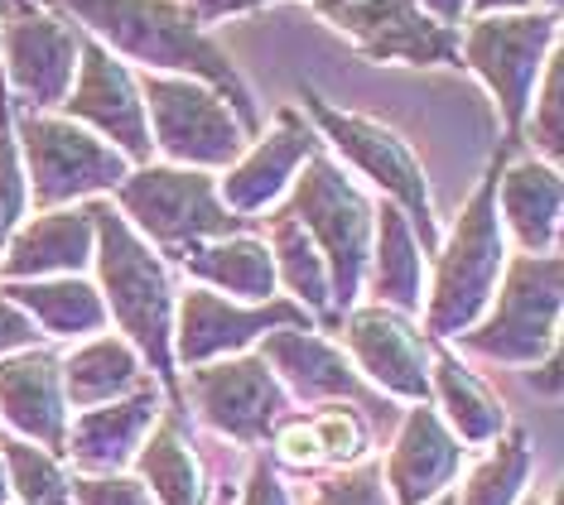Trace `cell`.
Masks as SVG:
<instances>
[{
	"mask_svg": "<svg viewBox=\"0 0 564 505\" xmlns=\"http://www.w3.org/2000/svg\"><path fill=\"white\" fill-rule=\"evenodd\" d=\"M310 424L318 433V448H324V468H357L371 452V424L362 419V409H352L348 399H328V405L310 409Z\"/></svg>",
	"mask_w": 564,
	"mask_h": 505,
	"instance_id": "obj_33",
	"label": "cell"
},
{
	"mask_svg": "<svg viewBox=\"0 0 564 505\" xmlns=\"http://www.w3.org/2000/svg\"><path fill=\"white\" fill-rule=\"evenodd\" d=\"M24 347H40V328H34L10 299H0V356L24 352Z\"/></svg>",
	"mask_w": 564,
	"mask_h": 505,
	"instance_id": "obj_39",
	"label": "cell"
},
{
	"mask_svg": "<svg viewBox=\"0 0 564 505\" xmlns=\"http://www.w3.org/2000/svg\"><path fill=\"white\" fill-rule=\"evenodd\" d=\"M271 328H318V322L310 308H300L294 299L241 304L198 284L184 299H174V361L203 366V361L251 352Z\"/></svg>",
	"mask_w": 564,
	"mask_h": 505,
	"instance_id": "obj_12",
	"label": "cell"
},
{
	"mask_svg": "<svg viewBox=\"0 0 564 505\" xmlns=\"http://www.w3.org/2000/svg\"><path fill=\"white\" fill-rule=\"evenodd\" d=\"M318 145H324V140H318L314 125L294 107H280L271 131L256 135L251 145L241 150V160L227 164V178H217V198H223L227 212L256 222V212L280 207V198H285L294 184V174H300L304 160H310Z\"/></svg>",
	"mask_w": 564,
	"mask_h": 505,
	"instance_id": "obj_16",
	"label": "cell"
},
{
	"mask_svg": "<svg viewBox=\"0 0 564 505\" xmlns=\"http://www.w3.org/2000/svg\"><path fill=\"white\" fill-rule=\"evenodd\" d=\"M97 251L93 207H48L10 231L0 251V279H48V275H83Z\"/></svg>",
	"mask_w": 564,
	"mask_h": 505,
	"instance_id": "obj_22",
	"label": "cell"
},
{
	"mask_svg": "<svg viewBox=\"0 0 564 505\" xmlns=\"http://www.w3.org/2000/svg\"><path fill=\"white\" fill-rule=\"evenodd\" d=\"M111 198H117V212L135 227V237H145L164 255H178L194 241L251 231L247 217H237L223 207V198H217V178L208 168L140 164L121 178Z\"/></svg>",
	"mask_w": 564,
	"mask_h": 505,
	"instance_id": "obj_6",
	"label": "cell"
},
{
	"mask_svg": "<svg viewBox=\"0 0 564 505\" xmlns=\"http://www.w3.org/2000/svg\"><path fill=\"white\" fill-rule=\"evenodd\" d=\"M535 452L525 443L521 429H507L492 438L482 452V462H473L464 486H454V505H517L521 491L531 486Z\"/></svg>",
	"mask_w": 564,
	"mask_h": 505,
	"instance_id": "obj_31",
	"label": "cell"
},
{
	"mask_svg": "<svg viewBox=\"0 0 564 505\" xmlns=\"http://www.w3.org/2000/svg\"><path fill=\"white\" fill-rule=\"evenodd\" d=\"M560 48V15L555 10H517V15H478L464 30L458 58L482 77L497 111L507 121V140L521 135L531 97L541 87L550 54Z\"/></svg>",
	"mask_w": 564,
	"mask_h": 505,
	"instance_id": "obj_9",
	"label": "cell"
},
{
	"mask_svg": "<svg viewBox=\"0 0 564 505\" xmlns=\"http://www.w3.org/2000/svg\"><path fill=\"white\" fill-rule=\"evenodd\" d=\"M304 111H310V125L324 135V145H333L348 160L357 174L371 178L387 202H395L401 212L410 217L425 255L440 251V227H434V207H430V178L420 160L410 154V145L391 125L371 121V116H357V111H338L328 97H318L314 87H304Z\"/></svg>",
	"mask_w": 564,
	"mask_h": 505,
	"instance_id": "obj_8",
	"label": "cell"
},
{
	"mask_svg": "<svg viewBox=\"0 0 564 505\" xmlns=\"http://www.w3.org/2000/svg\"><path fill=\"white\" fill-rule=\"evenodd\" d=\"M560 48L550 54V63H545V73H541V87H535V97H531V111H525V140H531L535 150V160H545V164H560V77H564V68H560Z\"/></svg>",
	"mask_w": 564,
	"mask_h": 505,
	"instance_id": "obj_35",
	"label": "cell"
},
{
	"mask_svg": "<svg viewBox=\"0 0 564 505\" xmlns=\"http://www.w3.org/2000/svg\"><path fill=\"white\" fill-rule=\"evenodd\" d=\"M178 265H184L203 289L232 294L241 304H265V299H275V289H280L271 245L261 237H251V231L184 245V251H178Z\"/></svg>",
	"mask_w": 564,
	"mask_h": 505,
	"instance_id": "obj_28",
	"label": "cell"
},
{
	"mask_svg": "<svg viewBox=\"0 0 564 505\" xmlns=\"http://www.w3.org/2000/svg\"><path fill=\"white\" fill-rule=\"evenodd\" d=\"M430 505H454V491H444V496H434Z\"/></svg>",
	"mask_w": 564,
	"mask_h": 505,
	"instance_id": "obj_47",
	"label": "cell"
},
{
	"mask_svg": "<svg viewBox=\"0 0 564 505\" xmlns=\"http://www.w3.org/2000/svg\"><path fill=\"white\" fill-rule=\"evenodd\" d=\"M464 462H468V448L440 419V409L410 405L401 429L391 438L387 462H381V482L391 491V505H430L434 496L454 491Z\"/></svg>",
	"mask_w": 564,
	"mask_h": 505,
	"instance_id": "obj_18",
	"label": "cell"
},
{
	"mask_svg": "<svg viewBox=\"0 0 564 505\" xmlns=\"http://www.w3.org/2000/svg\"><path fill=\"white\" fill-rule=\"evenodd\" d=\"M164 405L170 399L150 381L126 399L78 409L68 419V438H63V462H73V472H131L135 448L145 443L150 424L160 419Z\"/></svg>",
	"mask_w": 564,
	"mask_h": 505,
	"instance_id": "obj_21",
	"label": "cell"
},
{
	"mask_svg": "<svg viewBox=\"0 0 564 505\" xmlns=\"http://www.w3.org/2000/svg\"><path fill=\"white\" fill-rule=\"evenodd\" d=\"M140 101H145L150 121V145L170 164L184 168H227L241 160L251 135L241 131L223 97L194 77H170V73H145L140 77Z\"/></svg>",
	"mask_w": 564,
	"mask_h": 505,
	"instance_id": "obj_10",
	"label": "cell"
},
{
	"mask_svg": "<svg viewBox=\"0 0 564 505\" xmlns=\"http://www.w3.org/2000/svg\"><path fill=\"white\" fill-rule=\"evenodd\" d=\"M237 505H290V491L280 482V468L271 458H256L247 482L237 486Z\"/></svg>",
	"mask_w": 564,
	"mask_h": 505,
	"instance_id": "obj_38",
	"label": "cell"
},
{
	"mask_svg": "<svg viewBox=\"0 0 564 505\" xmlns=\"http://www.w3.org/2000/svg\"><path fill=\"white\" fill-rule=\"evenodd\" d=\"M0 458H6L15 505H73V472L63 468L58 452L30 443V438L0 433Z\"/></svg>",
	"mask_w": 564,
	"mask_h": 505,
	"instance_id": "obj_32",
	"label": "cell"
},
{
	"mask_svg": "<svg viewBox=\"0 0 564 505\" xmlns=\"http://www.w3.org/2000/svg\"><path fill=\"white\" fill-rule=\"evenodd\" d=\"M507 164V145L492 154L473 198L464 202L448 241L434 251V284L425 289V337H458L492 304L507 265V231L497 222V174Z\"/></svg>",
	"mask_w": 564,
	"mask_h": 505,
	"instance_id": "obj_3",
	"label": "cell"
},
{
	"mask_svg": "<svg viewBox=\"0 0 564 505\" xmlns=\"http://www.w3.org/2000/svg\"><path fill=\"white\" fill-rule=\"evenodd\" d=\"M68 395H63V366L48 347H24V352L0 356V424L6 433L30 438L63 458L68 438Z\"/></svg>",
	"mask_w": 564,
	"mask_h": 505,
	"instance_id": "obj_19",
	"label": "cell"
},
{
	"mask_svg": "<svg viewBox=\"0 0 564 505\" xmlns=\"http://www.w3.org/2000/svg\"><path fill=\"white\" fill-rule=\"evenodd\" d=\"M68 121L87 125L97 140L117 145L131 164H150V121H145V101H140V83L131 77L121 58H111L97 39L83 34V54L78 73H73L68 97L58 101Z\"/></svg>",
	"mask_w": 564,
	"mask_h": 505,
	"instance_id": "obj_15",
	"label": "cell"
},
{
	"mask_svg": "<svg viewBox=\"0 0 564 505\" xmlns=\"http://www.w3.org/2000/svg\"><path fill=\"white\" fill-rule=\"evenodd\" d=\"M265 245H271V261H275V284H285L290 299L300 308H310L314 318L328 322V270L324 255L314 251V241L304 237V227L285 212V202L271 207L265 217Z\"/></svg>",
	"mask_w": 564,
	"mask_h": 505,
	"instance_id": "obj_30",
	"label": "cell"
},
{
	"mask_svg": "<svg viewBox=\"0 0 564 505\" xmlns=\"http://www.w3.org/2000/svg\"><path fill=\"white\" fill-rule=\"evenodd\" d=\"M10 505H15V501H10Z\"/></svg>",
	"mask_w": 564,
	"mask_h": 505,
	"instance_id": "obj_50",
	"label": "cell"
},
{
	"mask_svg": "<svg viewBox=\"0 0 564 505\" xmlns=\"http://www.w3.org/2000/svg\"><path fill=\"white\" fill-rule=\"evenodd\" d=\"M213 505H237V486H223V491L213 496Z\"/></svg>",
	"mask_w": 564,
	"mask_h": 505,
	"instance_id": "obj_46",
	"label": "cell"
},
{
	"mask_svg": "<svg viewBox=\"0 0 564 505\" xmlns=\"http://www.w3.org/2000/svg\"><path fill=\"white\" fill-rule=\"evenodd\" d=\"M0 505H10V476H6V458H0Z\"/></svg>",
	"mask_w": 564,
	"mask_h": 505,
	"instance_id": "obj_45",
	"label": "cell"
},
{
	"mask_svg": "<svg viewBox=\"0 0 564 505\" xmlns=\"http://www.w3.org/2000/svg\"><path fill=\"white\" fill-rule=\"evenodd\" d=\"M0 54H6V77L15 87L20 107L30 111H48L68 97L73 73H78V54H83V30L78 24H63L54 15H20L6 24L0 34Z\"/></svg>",
	"mask_w": 564,
	"mask_h": 505,
	"instance_id": "obj_17",
	"label": "cell"
},
{
	"mask_svg": "<svg viewBox=\"0 0 564 505\" xmlns=\"http://www.w3.org/2000/svg\"><path fill=\"white\" fill-rule=\"evenodd\" d=\"M24 207H30V188H24L20 150L15 135H10V101H6V77H0V251H6L10 231L24 222Z\"/></svg>",
	"mask_w": 564,
	"mask_h": 505,
	"instance_id": "obj_34",
	"label": "cell"
},
{
	"mask_svg": "<svg viewBox=\"0 0 564 505\" xmlns=\"http://www.w3.org/2000/svg\"><path fill=\"white\" fill-rule=\"evenodd\" d=\"M188 15L198 24H213V20H227V15H241V10H261V6H275V0H184Z\"/></svg>",
	"mask_w": 564,
	"mask_h": 505,
	"instance_id": "obj_40",
	"label": "cell"
},
{
	"mask_svg": "<svg viewBox=\"0 0 564 505\" xmlns=\"http://www.w3.org/2000/svg\"><path fill=\"white\" fill-rule=\"evenodd\" d=\"M285 212L304 227L314 251L328 270V328H338L343 314L357 308V294L367 284V255L371 231H377V207L362 198V188L333 164L328 154H310L290 184Z\"/></svg>",
	"mask_w": 564,
	"mask_h": 505,
	"instance_id": "obj_4",
	"label": "cell"
},
{
	"mask_svg": "<svg viewBox=\"0 0 564 505\" xmlns=\"http://www.w3.org/2000/svg\"><path fill=\"white\" fill-rule=\"evenodd\" d=\"M497 222L511 231L521 255L560 251V164L517 160L497 174Z\"/></svg>",
	"mask_w": 564,
	"mask_h": 505,
	"instance_id": "obj_23",
	"label": "cell"
},
{
	"mask_svg": "<svg viewBox=\"0 0 564 505\" xmlns=\"http://www.w3.org/2000/svg\"><path fill=\"white\" fill-rule=\"evenodd\" d=\"M560 255H517L502 265L492 304L468 332H458V347L468 356L502 361V366H535L560 347Z\"/></svg>",
	"mask_w": 564,
	"mask_h": 505,
	"instance_id": "obj_5",
	"label": "cell"
},
{
	"mask_svg": "<svg viewBox=\"0 0 564 505\" xmlns=\"http://www.w3.org/2000/svg\"><path fill=\"white\" fill-rule=\"evenodd\" d=\"M541 6H545V10H560V0H541Z\"/></svg>",
	"mask_w": 564,
	"mask_h": 505,
	"instance_id": "obj_48",
	"label": "cell"
},
{
	"mask_svg": "<svg viewBox=\"0 0 564 505\" xmlns=\"http://www.w3.org/2000/svg\"><path fill=\"white\" fill-rule=\"evenodd\" d=\"M420 10L434 20V24H444V30H458V24L468 20V0H415Z\"/></svg>",
	"mask_w": 564,
	"mask_h": 505,
	"instance_id": "obj_41",
	"label": "cell"
},
{
	"mask_svg": "<svg viewBox=\"0 0 564 505\" xmlns=\"http://www.w3.org/2000/svg\"><path fill=\"white\" fill-rule=\"evenodd\" d=\"M58 366H63V395H68V409L111 405V399H126V395H135L140 385L155 381L121 332L83 337L68 356H58Z\"/></svg>",
	"mask_w": 564,
	"mask_h": 505,
	"instance_id": "obj_27",
	"label": "cell"
},
{
	"mask_svg": "<svg viewBox=\"0 0 564 505\" xmlns=\"http://www.w3.org/2000/svg\"><path fill=\"white\" fill-rule=\"evenodd\" d=\"M54 6L68 10L111 58H126L145 73L194 77L232 107L251 140L265 131L261 116H256L251 87L241 83L232 58L213 44V34L188 15L184 0H54Z\"/></svg>",
	"mask_w": 564,
	"mask_h": 505,
	"instance_id": "obj_1",
	"label": "cell"
},
{
	"mask_svg": "<svg viewBox=\"0 0 564 505\" xmlns=\"http://www.w3.org/2000/svg\"><path fill=\"white\" fill-rule=\"evenodd\" d=\"M517 505H560V496H555V491H531V486H525Z\"/></svg>",
	"mask_w": 564,
	"mask_h": 505,
	"instance_id": "obj_44",
	"label": "cell"
},
{
	"mask_svg": "<svg viewBox=\"0 0 564 505\" xmlns=\"http://www.w3.org/2000/svg\"><path fill=\"white\" fill-rule=\"evenodd\" d=\"M0 6H6V0H0Z\"/></svg>",
	"mask_w": 564,
	"mask_h": 505,
	"instance_id": "obj_49",
	"label": "cell"
},
{
	"mask_svg": "<svg viewBox=\"0 0 564 505\" xmlns=\"http://www.w3.org/2000/svg\"><path fill=\"white\" fill-rule=\"evenodd\" d=\"M0 299H10L24 318L54 342H83L107 332V304L97 284L83 275H48V279H0Z\"/></svg>",
	"mask_w": 564,
	"mask_h": 505,
	"instance_id": "obj_24",
	"label": "cell"
},
{
	"mask_svg": "<svg viewBox=\"0 0 564 505\" xmlns=\"http://www.w3.org/2000/svg\"><path fill=\"white\" fill-rule=\"evenodd\" d=\"M15 150L24 154V188H30V202L40 212L117 193V184L131 174V160L117 145L97 140L68 116L24 111Z\"/></svg>",
	"mask_w": 564,
	"mask_h": 505,
	"instance_id": "obj_7",
	"label": "cell"
},
{
	"mask_svg": "<svg viewBox=\"0 0 564 505\" xmlns=\"http://www.w3.org/2000/svg\"><path fill=\"white\" fill-rule=\"evenodd\" d=\"M531 391H541V395H560V347L531 366Z\"/></svg>",
	"mask_w": 564,
	"mask_h": 505,
	"instance_id": "obj_42",
	"label": "cell"
},
{
	"mask_svg": "<svg viewBox=\"0 0 564 505\" xmlns=\"http://www.w3.org/2000/svg\"><path fill=\"white\" fill-rule=\"evenodd\" d=\"M535 0H468L473 15H517V10H531Z\"/></svg>",
	"mask_w": 564,
	"mask_h": 505,
	"instance_id": "obj_43",
	"label": "cell"
},
{
	"mask_svg": "<svg viewBox=\"0 0 564 505\" xmlns=\"http://www.w3.org/2000/svg\"><path fill=\"white\" fill-rule=\"evenodd\" d=\"M371 63H458V34L434 24L415 0H310Z\"/></svg>",
	"mask_w": 564,
	"mask_h": 505,
	"instance_id": "obj_13",
	"label": "cell"
},
{
	"mask_svg": "<svg viewBox=\"0 0 564 505\" xmlns=\"http://www.w3.org/2000/svg\"><path fill=\"white\" fill-rule=\"evenodd\" d=\"M367 279H371V304L395 308L405 318H415L425 308V245H420L410 217L395 202H381L377 212Z\"/></svg>",
	"mask_w": 564,
	"mask_h": 505,
	"instance_id": "obj_26",
	"label": "cell"
},
{
	"mask_svg": "<svg viewBox=\"0 0 564 505\" xmlns=\"http://www.w3.org/2000/svg\"><path fill=\"white\" fill-rule=\"evenodd\" d=\"M73 505H155L135 472H73Z\"/></svg>",
	"mask_w": 564,
	"mask_h": 505,
	"instance_id": "obj_37",
	"label": "cell"
},
{
	"mask_svg": "<svg viewBox=\"0 0 564 505\" xmlns=\"http://www.w3.org/2000/svg\"><path fill=\"white\" fill-rule=\"evenodd\" d=\"M188 385H178V405H194L198 419L213 433L232 438L241 448L265 443L275 419L290 409L285 385L256 352H237L223 361H203V366H184Z\"/></svg>",
	"mask_w": 564,
	"mask_h": 505,
	"instance_id": "obj_11",
	"label": "cell"
},
{
	"mask_svg": "<svg viewBox=\"0 0 564 505\" xmlns=\"http://www.w3.org/2000/svg\"><path fill=\"white\" fill-rule=\"evenodd\" d=\"M338 328L352 371L371 381V391L405 399V405H430V337L405 314L367 304L348 308Z\"/></svg>",
	"mask_w": 564,
	"mask_h": 505,
	"instance_id": "obj_14",
	"label": "cell"
},
{
	"mask_svg": "<svg viewBox=\"0 0 564 505\" xmlns=\"http://www.w3.org/2000/svg\"><path fill=\"white\" fill-rule=\"evenodd\" d=\"M97 227V279L107 322H117L121 337L135 347V356L150 366L170 405H178V371H174V284L160 251L111 207L107 198H87Z\"/></svg>",
	"mask_w": 564,
	"mask_h": 505,
	"instance_id": "obj_2",
	"label": "cell"
},
{
	"mask_svg": "<svg viewBox=\"0 0 564 505\" xmlns=\"http://www.w3.org/2000/svg\"><path fill=\"white\" fill-rule=\"evenodd\" d=\"M265 366L275 371V381L285 385V395L304 399V405H328V399H377L367 391V381L352 371L348 352L338 342H328L318 328H271L261 337V352Z\"/></svg>",
	"mask_w": 564,
	"mask_h": 505,
	"instance_id": "obj_20",
	"label": "cell"
},
{
	"mask_svg": "<svg viewBox=\"0 0 564 505\" xmlns=\"http://www.w3.org/2000/svg\"><path fill=\"white\" fill-rule=\"evenodd\" d=\"M131 472L145 482L155 505H208V476H203V458L184 429V405L160 409L145 443L135 448Z\"/></svg>",
	"mask_w": 564,
	"mask_h": 505,
	"instance_id": "obj_25",
	"label": "cell"
},
{
	"mask_svg": "<svg viewBox=\"0 0 564 505\" xmlns=\"http://www.w3.org/2000/svg\"><path fill=\"white\" fill-rule=\"evenodd\" d=\"M430 405L440 409V419L454 429L464 448H487L492 438H502L511 429L502 395L487 391L448 347L430 352Z\"/></svg>",
	"mask_w": 564,
	"mask_h": 505,
	"instance_id": "obj_29",
	"label": "cell"
},
{
	"mask_svg": "<svg viewBox=\"0 0 564 505\" xmlns=\"http://www.w3.org/2000/svg\"><path fill=\"white\" fill-rule=\"evenodd\" d=\"M304 505H391V491L381 482V462H357V468L324 472L310 486Z\"/></svg>",
	"mask_w": 564,
	"mask_h": 505,
	"instance_id": "obj_36",
	"label": "cell"
}]
</instances>
